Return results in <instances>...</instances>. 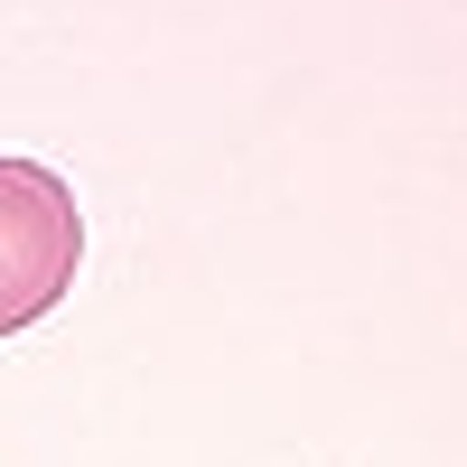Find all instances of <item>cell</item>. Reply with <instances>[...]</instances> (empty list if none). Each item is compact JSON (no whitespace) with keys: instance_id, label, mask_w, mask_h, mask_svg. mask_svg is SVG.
<instances>
[{"instance_id":"1","label":"cell","mask_w":467,"mask_h":467,"mask_svg":"<svg viewBox=\"0 0 467 467\" xmlns=\"http://www.w3.org/2000/svg\"><path fill=\"white\" fill-rule=\"evenodd\" d=\"M85 262V215L66 178L37 160H0V337L37 327Z\"/></svg>"}]
</instances>
